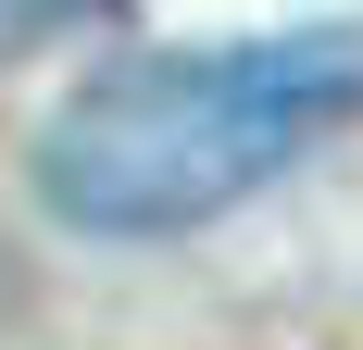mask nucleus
I'll return each mask as SVG.
<instances>
[{"mask_svg": "<svg viewBox=\"0 0 363 350\" xmlns=\"http://www.w3.org/2000/svg\"><path fill=\"white\" fill-rule=\"evenodd\" d=\"M363 113V26L125 50L38 125L26 175L75 238H188Z\"/></svg>", "mask_w": 363, "mask_h": 350, "instance_id": "f257e3e1", "label": "nucleus"}, {"mask_svg": "<svg viewBox=\"0 0 363 350\" xmlns=\"http://www.w3.org/2000/svg\"><path fill=\"white\" fill-rule=\"evenodd\" d=\"M88 13H113V0H0V63H26V50H50V38H75Z\"/></svg>", "mask_w": 363, "mask_h": 350, "instance_id": "f03ea898", "label": "nucleus"}]
</instances>
